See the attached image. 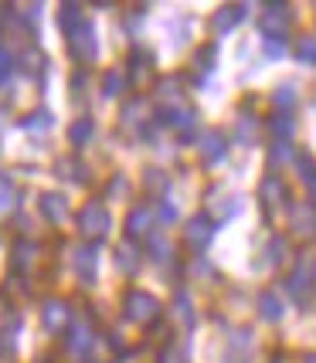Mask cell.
Listing matches in <instances>:
<instances>
[{
    "label": "cell",
    "mask_w": 316,
    "mask_h": 363,
    "mask_svg": "<svg viewBox=\"0 0 316 363\" xmlns=\"http://www.w3.org/2000/svg\"><path fill=\"white\" fill-rule=\"evenodd\" d=\"M201 153H205V160H211V163H218V160L224 157V140L218 136V133H211V136H205V146H201Z\"/></svg>",
    "instance_id": "6da1fadb"
},
{
    "label": "cell",
    "mask_w": 316,
    "mask_h": 363,
    "mask_svg": "<svg viewBox=\"0 0 316 363\" xmlns=\"http://www.w3.org/2000/svg\"><path fill=\"white\" fill-rule=\"evenodd\" d=\"M262 24H266V31H269V28H279V31H283L285 24H289V11H285V7H269Z\"/></svg>",
    "instance_id": "7a4b0ae2"
},
{
    "label": "cell",
    "mask_w": 316,
    "mask_h": 363,
    "mask_svg": "<svg viewBox=\"0 0 316 363\" xmlns=\"http://www.w3.org/2000/svg\"><path fill=\"white\" fill-rule=\"evenodd\" d=\"M241 14H245V7H224L222 14L214 17V24H218V31H228L235 21H241Z\"/></svg>",
    "instance_id": "3957f363"
},
{
    "label": "cell",
    "mask_w": 316,
    "mask_h": 363,
    "mask_svg": "<svg viewBox=\"0 0 316 363\" xmlns=\"http://www.w3.org/2000/svg\"><path fill=\"white\" fill-rule=\"evenodd\" d=\"M262 316L272 319V323H276V319L283 316V302L276 299L272 292H266V296H262Z\"/></svg>",
    "instance_id": "277c9868"
},
{
    "label": "cell",
    "mask_w": 316,
    "mask_h": 363,
    "mask_svg": "<svg viewBox=\"0 0 316 363\" xmlns=\"http://www.w3.org/2000/svg\"><path fill=\"white\" fill-rule=\"evenodd\" d=\"M300 62L316 65V38H303L300 41Z\"/></svg>",
    "instance_id": "5b68a950"
},
{
    "label": "cell",
    "mask_w": 316,
    "mask_h": 363,
    "mask_svg": "<svg viewBox=\"0 0 316 363\" xmlns=\"http://www.w3.org/2000/svg\"><path fill=\"white\" fill-rule=\"evenodd\" d=\"M207 235H211V228H207V221H194V224H190V231H187V238L194 241V245H205Z\"/></svg>",
    "instance_id": "8992f818"
},
{
    "label": "cell",
    "mask_w": 316,
    "mask_h": 363,
    "mask_svg": "<svg viewBox=\"0 0 316 363\" xmlns=\"http://www.w3.org/2000/svg\"><path fill=\"white\" fill-rule=\"evenodd\" d=\"M272 99H276V106H285V109H289V106L296 102V89H293V85H283V89L272 95Z\"/></svg>",
    "instance_id": "52a82bcc"
},
{
    "label": "cell",
    "mask_w": 316,
    "mask_h": 363,
    "mask_svg": "<svg viewBox=\"0 0 316 363\" xmlns=\"http://www.w3.org/2000/svg\"><path fill=\"white\" fill-rule=\"evenodd\" d=\"M266 51H269V58H279V55H283V51H285V45H283V41H279V38H276V41H272V38H269V41H266Z\"/></svg>",
    "instance_id": "ba28073f"
},
{
    "label": "cell",
    "mask_w": 316,
    "mask_h": 363,
    "mask_svg": "<svg viewBox=\"0 0 316 363\" xmlns=\"http://www.w3.org/2000/svg\"><path fill=\"white\" fill-rule=\"evenodd\" d=\"M306 363H316V357H310V360H306Z\"/></svg>",
    "instance_id": "9c48e42d"
}]
</instances>
